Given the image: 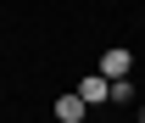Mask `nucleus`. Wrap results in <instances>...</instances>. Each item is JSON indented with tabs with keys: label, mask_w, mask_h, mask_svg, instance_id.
Here are the masks:
<instances>
[{
	"label": "nucleus",
	"mask_w": 145,
	"mask_h": 123,
	"mask_svg": "<svg viewBox=\"0 0 145 123\" xmlns=\"http://www.w3.org/2000/svg\"><path fill=\"white\" fill-rule=\"evenodd\" d=\"M112 101H134V84H128V73H123V78H112Z\"/></svg>",
	"instance_id": "4"
},
{
	"label": "nucleus",
	"mask_w": 145,
	"mask_h": 123,
	"mask_svg": "<svg viewBox=\"0 0 145 123\" xmlns=\"http://www.w3.org/2000/svg\"><path fill=\"white\" fill-rule=\"evenodd\" d=\"M78 95H84V106H101V101H112V78L101 67L89 73V78H84V84H78Z\"/></svg>",
	"instance_id": "1"
},
{
	"label": "nucleus",
	"mask_w": 145,
	"mask_h": 123,
	"mask_svg": "<svg viewBox=\"0 0 145 123\" xmlns=\"http://www.w3.org/2000/svg\"><path fill=\"white\" fill-rule=\"evenodd\" d=\"M84 112H89V106H84V95H78V89L56 101V118H61V123H84Z\"/></svg>",
	"instance_id": "3"
},
{
	"label": "nucleus",
	"mask_w": 145,
	"mask_h": 123,
	"mask_svg": "<svg viewBox=\"0 0 145 123\" xmlns=\"http://www.w3.org/2000/svg\"><path fill=\"white\" fill-rule=\"evenodd\" d=\"M128 67H134V56H128V51H123V45H112V51H106V56H101V73H106V78H123V73H128Z\"/></svg>",
	"instance_id": "2"
}]
</instances>
